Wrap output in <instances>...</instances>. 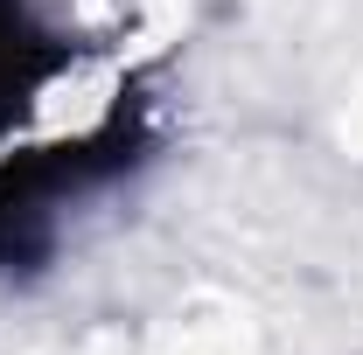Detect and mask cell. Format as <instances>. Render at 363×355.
Wrapping results in <instances>:
<instances>
[{"instance_id":"6da1fadb","label":"cell","mask_w":363,"mask_h":355,"mask_svg":"<svg viewBox=\"0 0 363 355\" xmlns=\"http://www.w3.org/2000/svg\"><path fill=\"white\" fill-rule=\"evenodd\" d=\"M161 139V98L119 35L49 0H0V279L56 258L91 195L133 181Z\"/></svg>"}]
</instances>
